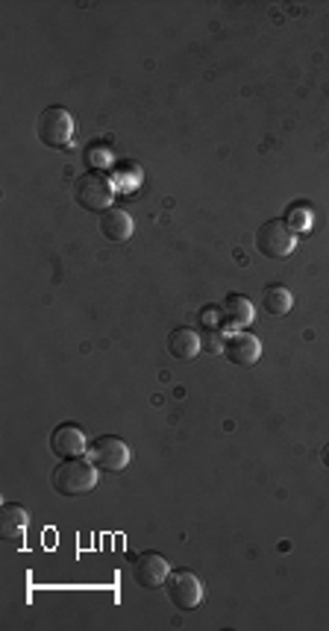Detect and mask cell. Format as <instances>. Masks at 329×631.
Returning <instances> with one entry per match:
<instances>
[{"mask_svg": "<svg viewBox=\"0 0 329 631\" xmlns=\"http://www.w3.org/2000/svg\"><path fill=\"white\" fill-rule=\"evenodd\" d=\"M312 209L308 206H303V203H297V206H292L285 212V226L292 229V233L297 235V233H308V229H312Z\"/></svg>", "mask_w": 329, "mask_h": 631, "instance_id": "cell-15", "label": "cell"}, {"mask_svg": "<svg viewBox=\"0 0 329 631\" xmlns=\"http://www.w3.org/2000/svg\"><path fill=\"white\" fill-rule=\"evenodd\" d=\"M51 449L56 458H79L86 453V432L74 423H62L53 429Z\"/></svg>", "mask_w": 329, "mask_h": 631, "instance_id": "cell-9", "label": "cell"}, {"mask_svg": "<svg viewBox=\"0 0 329 631\" xmlns=\"http://www.w3.org/2000/svg\"><path fill=\"white\" fill-rule=\"evenodd\" d=\"M101 233H103V238H109V242L121 244L133 235V217H129L124 209H106V212L101 215Z\"/></svg>", "mask_w": 329, "mask_h": 631, "instance_id": "cell-13", "label": "cell"}, {"mask_svg": "<svg viewBox=\"0 0 329 631\" xmlns=\"http://www.w3.org/2000/svg\"><path fill=\"white\" fill-rule=\"evenodd\" d=\"M168 599L179 608V611H192L203 602V585L192 570H177V573L168 576Z\"/></svg>", "mask_w": 329, "mask_h": 631, "instance_id": "cell-6", "label": "cell"}, {"mask_svg": "<svg viewBox=\"0 0 329 631\" xmlns=\"http://www.w3.org/2000/svg\"><path fill=\"white\" fill-rule=\"evenodd\" d=\"M97 482H101V476L88 458H62L51 473V485L62 496H83L95 490Z\"/></svg>", "mask_w": 329, "mask_h": 631, "instance_id": "cell-1", "label": "cell"}, {"mask_svg": "<svg viewBox=\"0 0 329 631\" xmlns=\"http://www.w3.org/2000/svg\"><path fill=\"white\" fill-rule=\"evenodd\" d=\"M297 247V235L285 226V220H267L256 233V250L265 258H285Z\"/></svg>", "mask_w": 329, "mask_h": 631, "instance_id": "cell-4", "label": "cell"}, {"mask_svg": "<svg viewBox=\"0 0 329 631\" xmlns=\"http://www.w3.org/2000/svg\"><path fill=\"white\" fill-rule=\"evenodd\" d=\"M27 523H29V514L18 503H6L4 508H0V535H4L6 540H12V544L21 546Z\"/></svg>", "mask_w": 329, "mask_h": 631, "instance_id": "cell-12", "label": "cell"}, {"mask_svg": "<svg viewBox=\"0 0 329 631\" xmlns=\"http://www.w3.org/2000/svg\"><path fill=\"white\" fill-rule=\"evenodd\" d=\"M88 462H92L97 470H103V473H121V470L129 464V447L121 438L103 435L88 447Z\"/></svg>", "mask_w": 329, "mask_h": 631, "instance_id": "cell-5", "label": "cell"}, {"mask_svg": "<svg viewBox=\"0 0 329 631\" xmlns=\"http://www.w3.org/2000/svg\"><path fill=\"white\" fill-rule=\"evenodd\" d=\"M221 317H224V326L226 329H233V332H242L244 326L253 324L251 299H244V297H238V294H229L221 303Z\"/></svg>", "mask_w": 329, "mask_h": 631, "instance_id": "cell-11", "label": "cell"}, {"mask_svg": "<svg viewBox=\"0 0 329 631\" xmlns=\"http://www.w3.org/2000/svg\"><path fill=\"white\" fill-rule=\"evenodd\" d=\"M201 324L209 329V332H215V329H224V317H221V308H203L201 312Z\"/></svg>", "mask_w": 329, "mask_h": 631, "instance_id": "cell-16", "label": "cell"}, {"mask_svg": "<svg viewBox=\"0 0 329 631\" xmlns=\"http://www.w3.org/2000/svg\"><path fill=\"white\" fill-rule=\"evenodd\" d=\"M292 306H294V297L285 285H267L262 291V308L271 317H285L292 312Z\"/></svg>", "mask_w": 329, "mask_h": 631, "instance_id": "cell-14", "label": "cell"}, {"mask_svg": "<svg viewBox=\"0 0 329 631\" xmlns=\"http://www.w3.org/2000/svg\"><path fill=\"white\" fill-rule=\"evenodd\" d=\"M224 356L238 367H251L262 356V344H259V338L247 332H233L224 340Z\"/></svg>", "mask_w": 329, "mask_h": 631, "instance_id": "cell-8", "label": "cell"}, {"mask_svg": "<svg viewBox=\"0 0 329 631\" xmlns=\"http://www.w3.org/2000/svg\"><path fill=\"white\" fill-rule=\"evenodd\" d=\"M74 200L86 209V212H101L103 215L106 209H112L115 188L103 174H83L74 183Z\"/></svg>", "mask_w": 329, "mask_h": 631, "instance_id": "cell-3", "label": "cell"}, {"mask_svg": "<svg viewBox=\"0 0 329 631\" xmlns=\"http://www.w3.org/2000/svg\"><path fill=\"white\" fill-rule=\"evenodd\" d=\"M38 142L53 150H74L77 142V118L65 106H47L36 124Z\"/></svg>", "mask_w": 329, "mask_h": 631, "instance_id": "cell-2", "label": "cell"}, {"mask_svg": "<svg viewBox=\"0 0 329 631\" xmlns=\"http://www.w3.org/2000/svg\"><path fill=\"white\" fill-rule=\"evenodd\" d=\"M321 462H324V467H329V444L324 447V453H321Z\"/></svg>", "mask_w": 329, "mask_h": 631, "instance_id": "cell-17", "label": "cell"}, {"mask_svg": "<svg viewBox=\"0 0 329 631\" xmlns=\"http://www.w3.org/2000/svg\"><path fill=\"white\" fill-rule=\"evenodd\" d=\"M168 576H171V567H168V561L159 553H144V555L136 558L133 578H136L138 587H144V590L165 587L168 585Z\"/></svg>", "mask_w": 329, "mask_h": 631, "instance_id": "cell-7", "label": "cell"}, {"mask_svg": "<svg viewBox=\"0 0 329 631\" xmlns=\"http://www.w3.org/2000/svg\"><path fill=\"white\" fill-rule=\"evenodd\" d=\"M203 349V338L192 326H177L168 332V353L179 362H192V358Z\"/></svg>", "mask_w": 329, "mask_h": 631, "instance_id": "cell-10", "label": "cell"}]
</instances>
